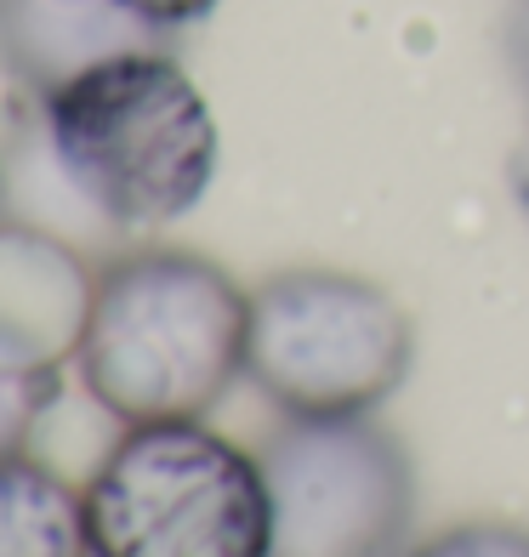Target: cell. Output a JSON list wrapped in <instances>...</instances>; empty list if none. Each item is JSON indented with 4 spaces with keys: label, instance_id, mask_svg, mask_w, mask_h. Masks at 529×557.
Returning a JSON list of instances; mask_svg holds the SVG:
<instances>
[{
    "label": "cell",
    "instance_id": "cell-1",
    "mask_svg": "<svg viewBox=\"0 0 529 557\" xmlns=\"http://www.w3.org/2000/svg\"><path fill=\"white\" fill-rule=\"evenodd\" d=\"M250 290L194 250H120L97 268V296L74 370L120 426L199 421L245 375Z\"/></svg>",
    "mask_w": 529,
    "mask_h": 557
},
{
    "label": "cell",
    "instance_id": "cell-2",
    "mask_svg": "<svg viewBox=\"0 0 529 557\" xmlns=\"http://www.w3.org/2000/svg\"><path fill=\"white\" fill-rule=\"evenodd\" d=\"M40 120L74 188L120 234L188 216L217 176V114L165 46L91 63L40 97Z\"/></svg>",
    "mask_w": 529,
    "mask_h": 557
},
{
    "label": "cell",
    "instance_id": "cell-3",
    "mask_svg": "<svg viewBox=\"0 0 529 557\" xmlns=\"http://www.w3.org/2000/svg\"><path fill=\"white\" fill-rule=\"evenodd\" d=\"M91 557H268L262 461L199 421L125 426L86 478Z\"/></svg>",
    "mask_w": 529,
    "mask_h": 557
},
{
    "label": "cell",
    "instance_id": "cell-4",
    "mask_svg": "<svg viewBox=\"0 0 529 557\" xmlns=\"http://www.w3.org/2000/svg\"><path fill=\"white\" fill-rule=\"evenodd\" d=\"M410 359V313L359 273L291 268L250 290L245 375L291 421L376 416Z\"/></svg>",
    "mask_w": 529,
    "mask_h": 557
},
{
    "label": "cell",
    "instance_id": "cell-5",
    "mask_svg": "<svg viewBox=\"0 0 529 557\" xmlns=\"http://www.w3.org/2000/svg\"><path fill=\"white\" fill-rule=\"evenodd\" d=\"M268 557H405L416 518L410 455L382 421H291L262 449Z\"/></svg>",
    "mask_w": 529,
    "mask_h": 557
},
{
    "label": "cell",
    "instance_id": "cell-6",
    "mask_svg": "<svg viewBox=\"0 0 529 557\" xmlns=\"http://www.w3.org/2000/svg\"><path fill=\"white\" fill-rule=\"evenodd\" d=\"M97 273L81 245L0 216V370L63 375L81 352Z\"/></svg>",
    "mask_w": 529,
    "mask_h": 557
},
{
    "label": "cell",
    "instance_id": "cell-7",
    "mask_svg": "<svg viewBox=\"0 0 529 557\" xmlns=\"http://www.w3.org/2000/svg\"><path fill=\"white\" fill-rule=\"evenodd\" d=\"M143 46H165V29L125 0H0V69L35 103L91 63Z\"/></svg>",
    "mask_w": 529,
    "mask_h": 557
},
{
    "label": "cell",
    "instance_id": "cell-8",
    "mask_svg": "<svg viewBox=\"0 0 529 557\" xmlns=\"http://www.w3.org/2000/svg\"><path fill=\"white\" fill-rule=\"evenodd\" d=\"M0 557H91L81 490L35 449L0 455Z\"/></svg>",
    "mask_w": 529,
    "mask_h": 557
},
{
    "label": "cell",
    "instance_id": "cell-9",
    "mask_svg": "<svg viewBox=\"0 0 529 557\" xmlns=\"http://www.w3.org/2000/svg\"><path fill=\"white\" fill-rule=\"evenodd\" d=\"M58 393H63V375H7L0 370V455L29 449L35 426L58 404Z\"/></svg>",
    "mask_w": 529,
    "mask_h": 557
},
{
    "label": "cell",
    "instance_id": "cell-10",
    "mask_svg": "<svg viewBox=\"0 0 529 557\" xmlns=\"http://www.w3.org/2000/svg\"><path fill=\"white\" fill-rule=\"evenodd\" d=\"M405 557H529V529L513 523H462L410 546Z\"/></svg>",
    "mask_w": 529,
    "mask_h": 557
},
{
    "label": "cell",
    "instance_id": "cell-11",
    "mask_svg": "<svg viewBox=\"0 0 529 557\" xmlns=\"http://www.w3.org/2000/svg\"><path fill=\"white\" fill-rule=\"evenodd\" d=\"M137 17L160 23V29H183V23H199L206 12H217V0H125Z\"/></svg>",
    "mask_w": 529,
    "mask_h": 557
},
{
    "label": "cell",
    "instance_id": "cell-12",
    "mask_svg": "<svg viewBox=\"0 0 529 557\" xmlns=\"http://www.w3.org/2000/svg\"><path fill=\"white\" fill-rule=\"evenodd\" d=\"M507 52L529 81V0H513V12H507Z\"/></svg>",
    "mask_w": 529,
    "mask_h": 557
},
{
    "label": "cell",
    "instance_id": "cell-13",
    "mask_svg": "<svg viewBox=\"0 0 529 557\" xmlns=\"http://www.w3.org/2000/svg\"><path fill=\"white\" fill-rule=\"evenodd\" d=\"M507 183H513V199H518V211L529 216V125H524V137H518L513 160H507Z\"/></svg>",
    "mask_w": 529,
    "mask_h": 557
},
{
    "label": "cell",
    "instance_id": "cell-14",
    "mask_svg": "<svg viewBox=\"0 0 529 557\" xmlns=\"http://www.w3.org/2000/svg\"><path fill=\"white\" fill-rule=\"evenodd\" d=\"M0 216H7V199H0Z\"/></svg>",
    "mask_w": 529,
    "mask_h": 557
}]
</instances>
